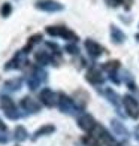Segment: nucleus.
Listing matches in <instances>:
<instances>
[{
  "label": "nucleus",
  "mask_w": 139,
  "mask_h": 146,
  "mask_svg": "<svg viewBox=\"0 0 139 146\" xmlns=\"http://www.w3.org/2000/svg\"><path fill=\"white\" fill-rule=\"evenodd\" d=\"M46 33L51 35V36L63 37V39H66V40H72V42L78 40V36L74 31L69 30L67 27H61V25H48V27H46Z\"/></svg>",
  "instance_id": "f257e3e1"
},
{
  "label": "nucleus",
  "mask_w": 139,
  "mask_h": 146,
  "mask_svg": "<svg viewBox=\"0 0 139 146\" xmlns=\"http://www.w3.org/2000/svg\"><path fill=\"white\" fill-rule=\"evenodd\" d=\"M35 6L36 9L43 12H60L64 9V6L60 2H55V0H37Z\"/></svg>",
  "instance_id": "f03ea898"
},
{
  "label": "nucleus",
  "mask_w": 139,
  "mask_h": 146,
  "mask_svg": "<svg viewBox=\"0 0 139 146\" xmlns=\"http://www.w3.org/2000/svg\"><path fill=\"white\" fill-rule=\"evenodd\" d=\"M0 106H2V109L6 113V116H9L11 119H15L18 116L17 115V106H15L14 102H12V98L2 97V98H0Z\"/></svg>",
  "instance_id": "7ed1b4c3"
},
{
  "label": "nucleus",
  "mask_w": 139,
  "mask_h": 146,
  "mask_svg": "<svg viewBox=\"0 0 139 146\" xmlns=\"http://www.w3.org/2000/svg\"><path fill=\"white\" fill-rule=\"evenodd\" d=\"M124 108H126V110H127L130 118H133V119L139 118V103L133 97H130V96L124 97Z\"/></svg>",
  "instance_id": "20e7f679"
},
{
  "label": "nucleus",
  "mask_w": 139,
  "mask_h": 146,
  "mask_svg": "<svg viewBox=\"0 0 139 146\" xmlns=\"http://www.w3.org/2000/svg\"><path fill=\"white\" fill-rule=\"evenodd\" d=\"M39 98H41V102H42L45 106H48V108H52V106L57 103V96H55L54 92H52V90H49V88L42 90Z\"/></svg>",
  "instance_id": "39448f33"
},
{
  "label": "nucleus",
  "mask_w": 139,
  "mask_h": 146,
  "mask_svg": "<svg viewBox=\"0 0 139 146\" xmlns=\"http://www.w3.org/2000/svg\"><path fill=\"white\" fill-rule=\"evenodd\" d=\"M85 49L88 51V54L91 57H99L105 52V48H102L100 45L96 43L94 40H91V39H87V40H85Z\"/></svg>",
  "instance_id": "423d86ee"
},
{
  "label": "nucleus",
  "mask_w": 139,
  "mask_h": 146,
  "mask_svg": "<svg viewBox=\"0 0 139 146\" xmlns=\"http://www.w3.org/2000/svg\"><path fill=\"white\" fill-rule=\"evenodd\" d=\"M78 125L81 127L84 131H91L93 128L96 127V121L91 115H82L81 118L78 119Z\"/></svg>",
  "instance_id": "0eeeda50"
},
{
  "label": "nucleus",
  "mask_w": 139,
  "mask_h": 146,
  "mask_svg": "<svg viewBox=\"0 0 139 146\" xmlns=\"http://www.w3.org/2000/svg\"><path fill=\"white\" fill-rule=\"evenodd\" d=\"M21 106L29 112H37L39 109H41V104H39L36 100H33L31 97H24L23 102H21Z\"/></svg>",
  "instance_id": "6e6552de"
},
{
  "label": "nucleus",
  "mask_w": 139,
  "mask_h": 146,
  "mask_svg": "<svg viewBox=\"0 0 139 146\" xmlns=\"http://www.w3.org/2000/svg\"><path fill=\"white\" fill-rule=\"evenodd\" d=\"M87 81L91 82V84H102L103 82V76H102V73L99 72L97 69H91L87 73Z\"/></svg>",
  "instance_id": "1a4fd4ad"
},
{
  "label": "nucleus",
  "mask_w": 139,
  "mask_h": 146,
  "mask_svg": "<svg viewBox=\"0 0 139 146\" xmlns=\"http://www.w3.org/2000/svg\"><path fill=\"white\" fill-rule=\"evenodd\" d=\"M111 37H112V40L117 42V43H123L124 39H126L124 33L118 27H115V25H111Z\"/></svg>",
  "instance_id": "9d476101"
},
{
  "label": "nucleus",
  "mask_w": 139,
  "mask_h": 146,
  "mask_svg": "<svg viewBox=\"0 0 139 146\" xmlns=\"http://www.w3.org/2000/svg\"><path fill=\"white\" fill-rule=\"evenodd\" d=\"M58 106H60V109L63 112H67L70 108H72V100L67 97V96H64V94H60L58 96V100H57Z\"/></svg>",
  "instance_id": "9b49d317"
},
{
  "label": "nucleus",
  "mask_w": 139,
  "mask_h": 146,
  "mask_svg": "<svg viewBox=\"0 0 139 146\" xmlns=\"http://www.w3.org/2000/svg\"><path fill=\"white\" fill-rule=\"evenodd\" d=\"M35 58H36V61L39 64H48L51 61L49 54H48V52H45V51H37L35 54Z\"/></svg>",
  "instance_id": "f8f14e48"
},
{
  "label": "nucleus",
  "mask_w": 139,
  "mask_h": 146,
  "mask_svg": "<svg viewBox=\"0 0 139 146\" xmlns=\"http://www.w3.org/2000/svg\"><path fill=\"white\" fill-rule=\"evenodd\" d=\"M41 40H42V35H41V33H36V35H33V36L29 39V43H27V46L24 48V51H23V52H27V51H30V49L33 48V45L39 43Z\"/></svg>",
  "instance_id": "ddd939ff"
},
{
  "label": "nucleus",
  "mask_w": 139,
  "mask_h": 146,
  "mask_svg": "<svg viewBox=\"0 0 139 146\" xmlns=\"http://www.w3.org/2000/svg\"><path fill=\"white\" fill-rule=\"evenodd\" d=\"M12 14V5L11 3H3L2 5V9H0V15H2L3 18H8L9 15Z\"/></svg>",
  "instance_id": "4468645a"
},
{
  "label": "nucleus",
  "mask_w": 139,
  "mask_h": 146,
  "mask_svg": "<svg viewBox=\"0 0 139 146\" xmlns=\"http://www.w3.org/2000/svg\"><path fill=\"white\" fill-rule=\"evenodd\" d=\"M118 67H120V61H117V60H115V61H108L106 64H103V69L106 72H111V73L114 70H117Z\"/></svg>",
  "instance_id": "2eb2a0df"
},
{
  "label": "nucleus",
  "mask_w": 139,
  "mask_h": 146,
  "mask_svg": "<svg viewBox=\"0 0 139 146\" xmlns=\"http://www.w3.org/2000/svg\"><path fill=\"white\" fill-rule=\"evenodd\" d=\"M54 131V127H52V125H46V127H42L41 130H37L36 131V137H39V136H42V134H48V133H52Z\"/></svg>",
  "instance_id": "dca6fc26"
},
{
  "label": "nucleus",
  "mask_w": 139,
  "mask_h": 146,
  "mask_svg": "<svg viewBox=\"0 0 139 146\" xmlns=\"http://www.w3.org/2000/svg\"><path fill=\"white\" fill-rule=\"evenodd\" d=\"M25 136H27L25 130H24L23 127H17V130H15V137L18 139V140H24Z\"/></svg>",
  "instance_id": "f3484780"
},
{
  "label": "nucleus",
  "mask_w": 139,
  "mask_h": 146,
  "mask_svg": "<svg viewBox=\"0 0 139 146\" xmlns=\"http://www.w3.org/2000/svg\"><path fill=\"white\" fill-rule=\"evenodd\" d=\"M66 51L70 52V54H76V52H78V49L75 48L74 45H67V46H66Z\"/></svg>",
  "instance_id": "a211bd4d"
},
{
  "label": "nucleus",
  "mask_w": 139,
  "mask_h": 146,
  "mask_svg": "<svg viewBox=\"0 0 139 146\" xmlns=\"http://www.w3.org/2000/svg\"><path fill=\"white\" fill-rule=\"evenodd\" d=\"M106 2H108L111 6H118V3H120L118 0H106Z\"/></svg>",
  "instance_id": "6ab92c4d"
},
{
  "label": "nucleus",
  "mask_w": 139,
  "mask_h": 146,
  "mask_svg": "<svg viewBox=\"0 0 139 146\" xmlns=\"http://www.w3.org/2000/svg\"><path fill=\"white\" fill-rule=\"evenodd\" d=\"M136 39H138V40H139V35H136Z\"/></svg>",
  "instance_id": "aec40b11"
}]
</instances>
